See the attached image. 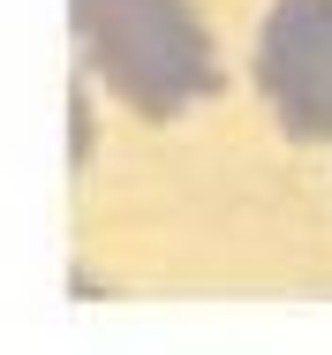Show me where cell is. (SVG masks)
<instances>
[{"label": "cell", "instance_id": "1", "mask_svg": "<svg viewBox=\"0 0 332 355\" xmlns=\"http://www.w3.org/2000/svg\"><path fill=\"white\" fill-rule=\"evenodd\" d=\"M76 38L98 83L151 121L189 114L219 83L211 31L189 0H76Z\"/></svg>", "mask_w": 332, "mask_h": 355}, {"label": "cell", "instance_id": "2", "mask_svg": "<svg viewBox=\"0 0 332 355\" xmlns=\"http://www.w3.org/2000/svg\"><path fill=\"white\" fill-rule=\"evenodd\" d=\"M257 91L295 144H332V0H272L257 31Z\"/></svg>", "mask_w": 332, "mask_h": 355}]
</instances>
